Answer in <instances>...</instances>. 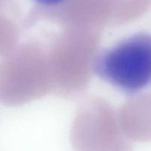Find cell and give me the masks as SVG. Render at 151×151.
Returning a JSON list of instances; mask_svg holds the SVG:
<instances>
[{"mask_svg": "<svg viewBox=\"0 0 151 151\" xmlns=\"http://www.w3.org/2000/svg\"><path fill=\"white\" fill-rule=\"evenodd\" d=\"M94 70L121 92H141L151 85V35L134 34L104 49L94 60Z\"/></svg>", "mask_w": 151, "mask_h": 151, "instance_id": "obj_1", "label": "cell"}, {"mask_svg": "<svg viewBox=\"0 0 151 151\" xmlns=\"http://www.w3.org/2000/svg\"><path fill=\"white\" fill-rule=\"evenodd\" d=\"M32 1L35 4L43 7L54 8V7H57L62 5L64 3H66L68 0H32Z\"/></svg>", "mask_w": 151, "mask_h": 151, "instance_id": "obj_2", "label": "cell"}]
</instances>
